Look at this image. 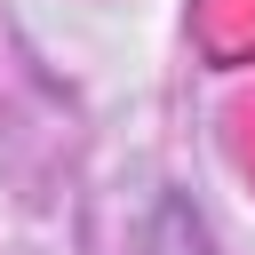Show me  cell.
Wrapping results in <instances>:
<instances>
[{"label": "cell", "mask_w": 255, "mask_h": 255, "mask_svg": "<svg viewBox=\"0 0 255 255\" xmlns=\"http://www.w3.org/2000/svg\"><path fill=\"white\" fill-rule=\"evenodd\" d=\"M151 255H207V239H199V223H191L183 207H159V239H151Z\"/></svg>", "instance_id": "6da1fadb"}]
</instances>
